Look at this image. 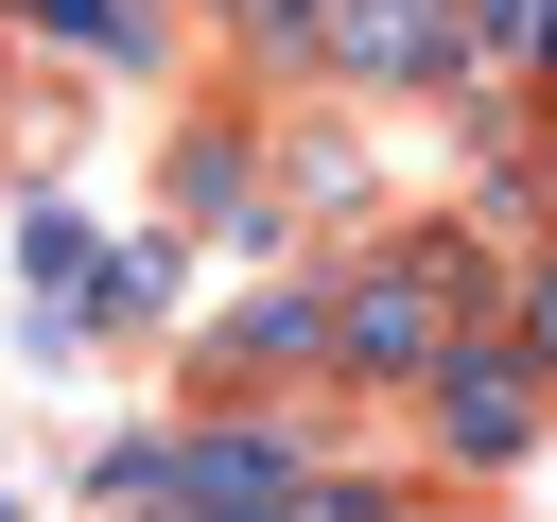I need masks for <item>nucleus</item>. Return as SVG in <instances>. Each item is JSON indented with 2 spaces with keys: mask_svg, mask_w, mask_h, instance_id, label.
I'll return each instance as SVG.
<instances>
[{
  "mask_svg": "<svg viewBox=\"0 0 557 522\" xmlns=\"http://www.w3.org/2000/svg\"><path fill=\"white\" fill-rule=\"evenodd\" d=\"M470 313H487V261H383V278H348V296H331V365L418 383V365H435Z\"/></svg>",
  "mask_w": 557,
  "mask_h": 522,
  "instance_id": "1",
  "label": "nucleus"
},
{
  "mask_svg": "<svg viewBox=\"0 0 557 522\" xmlns=\"http://www.w3.org/2000/svg\"><path fill=\"white\" fill-rule=\"evenodd\" d=\"M418 400H435V452H487V470L540 435V365H522V348H470V331L418 365Z\"/></svg>",
  "mask_w": 557,
  "mask_h": 522,
  "instance_id": "2",
  "label": "nucleus"
},
{
  "mask_svg": "<svg viewBox=\"0 0 557 522\" xmlns=\"http://www.w3.org/2000/svg\"><path fill=\"white\" fill-rule=\"evenodd\" d=\"M35 35L104 52V70H139V52H157V17H139V0H35Z\"/></svg>",
  "mask_w": 557,
  "mask_h": 522,
  "instance_id": "3",
  "label": "nucleus"
},
{
  "mask_svg": "<svg viewBox=\"0 0 557 522\" xmlns=\"http://www.w3.org/2000/svg\"><path fill=\"white\" fill-rule=\"evenodd\" d=\"M540 52H557V0H540Z\"/></svg>",
  "mask_w": 557,
  "mask_h": 522,
  "instance_id": "4",
  "label": "nucleus"
}]
</instances>
